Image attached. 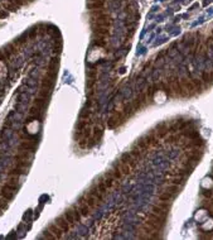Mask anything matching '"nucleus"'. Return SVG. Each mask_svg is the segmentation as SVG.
<instances>
[{
	"label": "nucleus",
	"instance_id": "20e7f679",
	"mask_svg": "<svg viewBox=\"0 0 213 240\" xmlns=\"http://www.w3.org/2000/svg\"><path fill=\"white\" fill-rule=\"evenodd\" d=\"M4 17H6V13H4V12H0V18H4Z\"/></svg>",
	"mask_w": 213,
	"mask_h": 240
},
{
	"label": "nucleus",
	"instance_id": "f257e3e1",
	"mask_svg": "<svg viewBox=\"0 0 213 240\" xmlns=\"http://www.w3.org/2000/svg\"><path fill=\"white\" fill-rule=\"evenodd\" d=\"M68 224H69V223L64 219V216H63V218H58V219L56 220V225H57V226H58L61 230H62V231H68V229H69V225H68Z\"/></svg>",
	"mask_w": 213,
	"mask_h": 240
},
{
	"label": "nucleus",
	"instance_id": "f03ea898",
	"mask_svg": "<svg viewBox=\"0 0 213 240\" xmlns=\"http://www.w3.org/2000/svg\"><path fill=\"white\" fill-rule=\"evenodd\" d=\"M1 197H4L6 201H10V200H13V197H14V195H15V192L14 191H12V190H9V188H6V187H3V190H1Z\"/></svg>",
	"mask_w": 213,
	"mask_h": 240
},
{
	"label": "nucleus",
	"instance_id": "7ed1b4c3",
	"mask_svg": "<svg viewBox=\"0 0 213 240\" xmlns=\"http://www.w3.org/2000/svg\"><path fill=\"white\" fill-rule=\"evenodd\" d=\"M6 202H8V201L4 199V197H3V199H0V209H1V210L8 209V204H6Z\"/></svg>",
	"mask_w": 213,
	"mask_h": 240
},
{
	"label": "nucleus",
	"instance_id": "39448f33",
	"mask_svg": "<svg viewBox=\"0 0 213 240\" xmlns=\"http://www.w3.org/2000/svg\"><path fill=\"white\" fill-rule=\"evenodd\" d=\"M1 211H3V210H1V209H0V215H1Z\"/></svg>",
	"mask_w": 213,
	"mask_h": 240
}]
</instances>
